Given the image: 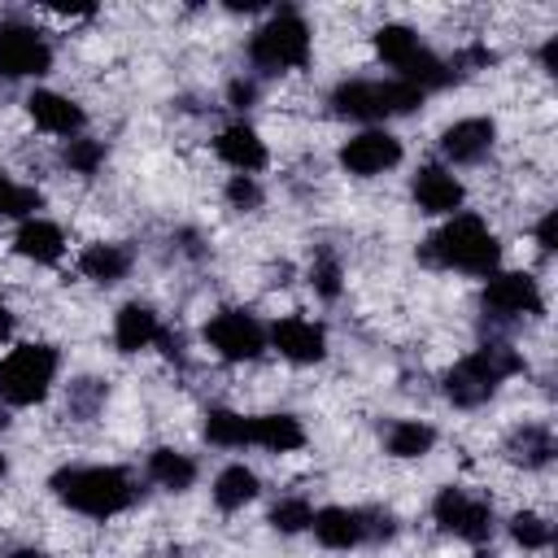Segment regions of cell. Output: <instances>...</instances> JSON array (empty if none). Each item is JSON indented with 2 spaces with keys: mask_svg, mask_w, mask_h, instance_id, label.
Segmentation results:
<instances>
[{
  "mask_svg": "<svg viewBox=\"0 0 558 558\" xmlns=\"http://www.w3.org/2000/svg\"><path fill=\"white\" fill-rule=\"evenodd\" d=\"M48 488L57 493V501H65L70 510L92 514V519L122 514L135 501V484L122 466H61L48 480Z\"/></svg>",
  "mask_w": 558,
  "mask_h": 558,
  "instance_id": "6da1fadb",
  "label": "cell"
},
{
  "mask_svg": "<svg viewBox=\"0 0 558 558\" xmlns=\"http://www.w3.org/2000/svg\"><path fill=\"white\" fill-rule=\"evenodd\" d=\"M423 262H432V266H453V270H466V275H497L501 244H497V235H493L475 214H453V218L423 244Z\"/></svg>",
  "mask_w": 558,
  "mask_h": 558,
  "instance_id": "7a4b0ae2",
  "label": "cell"
},
{
  "mask_svg": "<svg viewBox=\"0 0 558 558\" xmlns=\"http://www.w3.org/2000/svg\"><path fill=\"white\" fill-rule=\"evenodd\" d=\"M519 371H523V357L510 344H497V340L493 344H480V349H471L445 375V397L453 405H462V410H475V405H484L501 388V379H510Z\"/></svg>",
  "mask_w": 558,
  "mask_h": 558,
  "instance_id": "3957f363",
  "label": "cell"
},
{
  "mask_svg": "<svg viewBox=\"0 0 558 558\" xmlns=\"http://www.w3.org/2000/svg\"><path fill=\"white\" fill-rule=\"evenodd\" d=\"M423 105V92L405 78H344L331 92V109L340 118H357V122H379V118H397V113H414Z\"/></svg>",
  "mask_w": 558,
  "mask_h": 558,
  "instance_id": "277c9868",
  "label": "cell"
},
{
  "mask_svg": "<svg viewBox=\"0 0 558 558\" xmlns=\"http://www.w3.org/2000/svg\"><path fill=\"white\" fill-rule=\"evenodd\" d=\"M248 61L262 74H283L301 70L310 61V26L296 9H279L270 22H262L248 39Z\"/></svg>",
  "mask_w": 558,
  "mask_h": 558,
  "instance_id": "5b68a950",
  "label": "cell"
},
{
  "mask_svg": "<svg viewBox=\"0 0 558 558\" xmlns=\"http://www.w3.org/2000/svg\"><path fill=\"white\" fill-rule=\"evenodd\" d=\"M57 366H61V357L52 344H17L0 362V401H9V405L44 401L57 379Z\"/></svg>",
  "mask_w": 558,
  "mask_h": 558,
  "instance_id": "8992f818",
  "label": "cell"
},
{
  "mask_svg": "<svg viewBox=\"0 0 558 558\" xmlns=\"http://www.w3.org/2000/svg\"><path fill=\"white\" fill-rule=\"evenodd\" d=\"M432 514L445 532L471 541V545H484L493 536V506L484 497H471L466 488H440L436 501H432Z\"/></svg>",
  "mask_w": 558,
  "mask_h": 558,
  "instance_id": "52a82bcc",
  "label": "cell"
},
{
  "mask_svg": "<svg viewBox=\"0 0 558 558\" xmlns=\"http://www.w3.org/2000/svg\"><path fill=\"white\" fill-rule=\"evenodd\" d=\"M205 340L227 362H253L266 349V331L248 310H218L205 323Z\"/></svg>",
  "mask_w": 558,
  "mask_h": 558,
  "instance_id": "ba28073f",
  "label": "cell"
},
{
  "mask_svg": "<svg viewBox=\"0 0 558 558\" xmlns=\"http://www.w3.org/2000/svg\"><path fill=\"white\" fill-rule=\"evenodd\" d=\"M52 65V48L26 22H0V74L4 78H39Z\"/></svg>",
  "mask_w": 558,
  "mask_h": 558,
  "instance_id": "9c48e42d",
  "label": "cell"
},
{
  "mask_svg": "<svg viewBox=\"0 0 558 558\" xmlns=\"http://www.w3.org/2000/svg\"><path fill=\"white\" fill-rule=\"evenodd\" d=\"M484 314L497 318V323H514V318H527V314H541V288L532 275L523 270H501V275H488L484 283Z\"/></svg>",
  "mask_w": 558,
  "mask_h": 558,
  "instance_id": "30bf717a",
  "label": "cell"
},
{
  "mask_svg": "<svg viewBox=\"0 0 558 558\" xmlns=\"http://www.w3.org/2000/svg\"><path fill=\"white\" fill-rule=\"evenodd\" d=\"M397 161H401V140L388 135V131H375V126L340 144V166H344L349 174H357V179L384 174V170H392Z\"/></svg>",
  "mask_w": 558,
  "mask_h": 558,
  "instance_id": "8fae6325",
  "label": "cell"
},
{
  "mask_svg": "<svg viewBox=\"0 0 558 558\" xmlns=\"http://www.w3.org/2000/svg\"><path fill=\"white\" fill-rule=\"evenodd\" d=\"M270 344L288 357V362H296V366H310V362H318L323 353H327V336H323V327L318 323H310V318H279L275 327H270Z\"/></svg>",
  "mask_w": 558,
  "mask_h": 558,
  "instance_id": "7c38bea8",
  "label": "cell"
},
{
  "mask_svg": "<svg viewBox=\"0 0 558 558\" xmlns=\"http://www.w3.org/2000/svg\"><path fill=\"white\" fill-rule=\"evenodd\" d=\"M493 140H497L493 118H462V122L445 126L440 153H445L453 166H471V161H480V157L493 148Z\"/></svg>",
  "mask_w": 558,
  "mask_h": 558,
  "instance_id": "4fadbf2b",
  "label": "cell"
},
{
  "mask_svg": "<svg viewBox=\"0 0 558 558\" xmlns=\"http://www.w3.org/2000/svg\"><path fill=\"white\" fill-rule=\"evenodd\" d=\"M26 113L35 118V126L39 131H48V135H65V140H74L78 131H83V109L70 100V96H61V92H31L26 96Z\"/></svg>",
  "mask_w": 558,
  "mask_h": 558,
  "instance_id": "5bb4252c",
  "label": "cell"
},
{
  "mask_svg": "<svg viewBox=\"0 0 558 558\" xmlns=\"http://www.w3.org/2000/svg\"><path fill=\"white\" fill-rule=\"evenodd\" d=\"M214 148H218V157H222L235 174H257V170L270 161V153H266L262 135H257L253 126H244V122L222 126V131H218V140H214Z\"/></svg>",
  "mask_w": 558,
  "mask_h": 558,
  "instance_id": "9a60e30c",
  "label": "cell"
},
{
  "mask_svg": "<svg viewBox=\"0 0 558 558\" xmlns=\"http://www.w3.org/2000/svg\"><path fill=\"white\" fill-rule=\"evenodd\" d=\"M414 201L423 214H453L462 205V183L445 166H423L414 174Z\"/></svg>",
  "mask_w": 558,
  "mask_h": 558,
  "instance_id": "2e32d148",
  "label": "cell"
},
{
  "mask_svg": "<svg viewBox=\"0 0 558 558\" xmlns=\"http://www.w3.org/2000/svg\"><path fill=\"white\" fill-rule=\"evenodd\" d=\"M13 248H17V257H26V262L52 266V262H61V253H65V235H61V227L48 222V218H26V222L17 227V235H13Z\"/></svg>",
  "mask_w": 558,
  "mask_h": 558,
  "instance_id": "e0dca14e",
  "label": "cell"
},
{
  "mask_svg": "<svg viewBox=\"0 0 558 558\" xmlns=\"http://www.w3.org/2000/svg\"><path fill=\"white\" fill-rule=\"evenodd\" d=\"M310 527H314L318 545H327V549H353V545L366 541L362 510H349V506H323V510H314V523Z\"/></svg>",
  "mask_w": 558,
  "mask_h": 558,
  "instance_id": "ac0fdd59",
  "label": "cell"
},
{
  "mask_svg": "<svg viewBox=\"0 0 558 558\" xmlns=\"http://www.w3.org/2000/svg\"><path fill=\"white\" fill-rule=\"evenodd\" d=\"M501 453H506V462L536 471V466H545V462L554 458V432H549L545 423H519V427L506 436Z\"/></svg>",
  "mask_w": 558,
  "mask_h": 558,
  "instance_id": "d6986e66",
  "label": "cell"
},
{
  "mask_svg": "<svg viewBox=\"0 0 558 558\" xmlns=\"http://www.w3.org/2000/svg\"><path fill=\"white\" fill-rule=\"evenodd\" d=\"M248 445H262L270 453H292L305 445V427L296 414H257L248 418Z\"/></svg>",
  "mask_w": 558,
  "mask_h": 558,
  "instance_id": "ffe728a7",
  "label": "cell"
},
{
  "mask_svg": "<svg viewBox=\"0 0 558 558\" xmlns=\"http://www.w3.org/2000/svg\"><path fill=\"white\" fill-rule=\"evenodd\" d=\"M157 331H161L157 314H153L148 305H140V301H131V305H122V310L113 314V344H118L122 353L148 349V344L157 340Z\"/></svg>",
  "mask_w": 558,
  "mask_h": 558,
  "instance_id": "44dd1931",
  "label": "cell"
},
{
  "mask_svg": "<svg viewBox=\"0 0 558 558\" xmlns=\"http://www.w3.org/2000/svg\"><path fill=\"white\" fill-rule=\"evenodd\" d=\"M78 270H83V279L118 283V279H126V270H131V248H126V244H87V248L78 253Z\"/></svg>",
  "mask_w": 558,
  "mask_h": 558,
  "instance_id": "7402d4cb",
  "label": "cell"
},
{
  "mask_svg": "<svg viewBox=\"0 0 558 558\" xmlns=\"http://www.w3.org/2000/svg\"><path fill=\"white\" fill-rule=\"evenodd\" d=\"M432 445H436V427L423 423V418H397L384 432V449L392 458H423Z\"/></svg>",
  "mask_w": 558,
  "mask_h": 558,
  "instance_id": "603a6c76",
  "label": "cell"
},
{
  "mask_svg": "<svg viewBox=\"0 0 558 558\" xmlns=\"http://www.w3.org/2000/svg\"><path fill=\"white\" fill-rule=\"evenodd\" d=\"M148 475H153L161 488L183 493V488L196 484V462H192L187 453H179V449H153V453H148Z\"/></svg>",
  "mask_w": 558,
  "mask_h": 558,
  "instance_id": "cb8c5ba5",
  "label": "cell"
},
{
  "mask_svg": "<svg viewBox=\"0 0 558 558\" xmlns=\"http://www.w3.org/2000/svg\"><path fill=\"white\" fill-rule=\"evenodd\" d=\"M253 497H257V475H253L244 462L218 471V480H214V501H218V510H240V506H248Z\"/></svg>",
  "mask_w": 558,
  "mask_h": 558,
  "instance_id": "d4e9b609",
  "label": "cell"
},
{
  "mask_svg": "<svg viewBox=\"0 0 558 558\" xmlns=\"http://www.w3.org/2000/svg\"><path fill=\"white\" fill-rule=\"evenodd\" d=\"M375 52H379L392 70H405V65L423 52V44H418V35H414L410 26L388 22V26H379V31H375Z\"/></svg>",
  "mask_w": 558,
  "mask_h": 558,
  "instance_id": "484cf974",
  "label": "cell"
},
{
  "mask_svg": "<svg viewBox=\"0 0 558 558\" xmlns=\"http://www.w3.org/2000/svg\"><path fill=\"white\" fill-rule=\"evenodd\" d=\"M205 440L222 445V449H240V445H248V418L235 410H209L205 414Z\"/></svg>",
  "mask_w": 558,
  "mask_h": 558,
  "instance_id": "4316f807",
  "label": "cell"
},
{
  "mask_svg": "<svg viewBox=\"0 0 558 558\" xmlns=\"http://www.w3.org/2000/svg\"><path fill=\"white\" fill-rule=\"evenodd\" d=\"M44 205V196L35 192V187H22V183H13L9 174H0V218H35V209Z\"/></svg>",
  "mask_w": 558,
  "mask_h": 558,
  "instance_id": "83f0119b",
  "label": "cell"
},
{
  "mask_svg": "<svg viewBox=\"0 0 558 558\" xmlns=\"http://www.w3.org/2000/svg\"><path fill=\"white\" fill-rule=\"evenodd\" d=\"M61 161H65L74 174H96L100 161H105V144H100V140H87V135H74V140H65Z\"/></svg>",
  "mask_w": 558,
  "mask_h": 558,
  "instance_id": "f1b7e54d",
  "label": "cell"
},
{
  "mask_svg": "<svg viewBox=\"0 0 558 558\" xmlns=\"http://www.w3.org/2000/svg\"><path fill=\"white\" fill-rule=\"evenodd\" d=\"M100 405H105V384L100 379H74L70 384V397H65L70 418H96Z\"/></svg>",
  "mask_w": 558,
  "mask_h": 558,
  "instance_id": "f546056e",
  "label": "cell"
},
{
  "mask_svg": "<svg viewBox=\"0 0 558 558\" xmlns=\"http://www.w3.org/2000/svg\"><path fill=\"white\" fill-rule=\"evenodd\" d=\"M510 536H514V545H523V549H545V545L554 541V527H549L541 514L519 510V514L510 519Z\"/></svg>",
  "mask_w": 558,
  "mask_h": 558,
  "instance_id": "4dcf8cb0",
  "label": "cell"
},
{
  "mask_svg": "<svg viewBox=\"0 0 558 558\" xmlns=\"http://www.w3.org/2000/svg\"><path fill=\"white\" fill-rule=\"evenodd\" d=\"M270 523H275L279 532H305V527L314 523V510H310L305 497H283V501H275Z\"/></svg>",
  "mask_w": 558,
  "mask_h": 558,
  "instance_id": "1f68e13d",
  "label": "cell"
},
{
  "mask_svg": "<svg viewBox=\"0 0 558 558\" xmlns=\"http://www.w3.org/2000/svg\"><path fill=\"white\" fill-rule=\"evenodd\" d=\"M310 283H314V292H318V296H327V301H336V296H340V262H336L327 248L310 262Z\"/></svg>",
  "mask_w": 558,
  "mask_h": 558,
  "instance_id": "d6a6232c",
  "label": "cell"
},
{
  "mask_svg": "<svg viewBox=\"0 0 558 558\" xmlns=\"http://www.w3.org/2000/svg\"><path fill=\"white\" fill-rule=\"evenodd\" d=\"M227 201H231L235 209H257V205H262V187H257V179H253V174H231V183H227Z\"/></svg>",
  "mask_w": 558,
  "mask_h": 558,
  "instance_id": "836d02e7",
  "label": "cell"
},
{
  "mask_svg": "<svg viewBox=\"0 0 558 558\" xmlns=\"http://www.w3.org/2000/svg\"><path fill=\"white\" fill-rule=\"evenodd\" d=\"M362 532L366 541H388L397 532V519L388 510H362Z\"/></svg>",
  "mask_w": 558,
  "mask_h": 558,
  "instance_id": "e575fe53",
  "label": "cell"
},
{
  "mask_svg": "<svg viewBox=\"0 0 558 558\" xmlns=\"http://www.w3.org/2000/svg\"><path fill=\"white\" fill-rule=\"evenodd\" d=\"M227 100H231L235 109H248V105L257 100V83H253V78H235V83L227 87Z\"/></svg>",
  "mask_w": 558,
  "mask_h": 558,
  "instance_id": "d590c367",
  "label": "cell"
},
{
  "mask_svg": "<svg viewBox=\"0 0 558 558\" xmlns=\"http://www.w3.org/2000/svg\"><path fill=\"white\" fill-rule=\"evenodd\" d=\"M536 244H541L545 253H554V214H545V218L536 222Z\"/></svg>",
  "mask_w": 558,
  "mask_h": 558,
  "instance_id": "8d00e7d4",
  "label": "cell"
},
{
  "mask_svg": "<svg viewBox=\"0 0 558 558\" xmlns=\"http://www.w3.org/2000/svg\"><path fill=\"white\" fill-rule=\"evenodd\" d=\"M554 57H558V39L549 35L545 48H541V65H545V74H554Z\"/></svg>",
  "mask_w": 558,
  "mask_h": 558,
  "instance_id": "74e56055",
  "label": "cell"
},
{
  "mask_svg": "<svg viewBox=\"0 0 558 558\" xmlns=\"http://www.w3.org/2000/svg\"><path fill=\"white\" fill-rule=\"evenodd\" d=\"M9 331H13V314H9V305L0 301V340H9Z\"/></svg>",
  "mask_w": 558,
  "mask_h": 558,
  "instance_id": "f35d334b",
  "label": "cell"
},
{
  "mask_svg": "<svg viewBox=\"0 0 558 558\" xmlns=\"http://www.w3.org/2000/svg\"><path fill=\"white\" fill-rule=\"evenodd\" d=\"M9 558H48V554H44V549H35V545H22V549H13Z\"/></svg>",
  "mask_w": 558,
  "mask_h": 558,
  "instance_id": "ab89813d",
  "label": "cell"
},
{
  "mask_svg": "<svg viewBox=\"0 0 558 558\" xmlns=\"http://www.w3.org/2000/svg\"><path fill=\"white\" fill-rule=\"evenodd\" d=\"M471 558H497V554H488V549H480V554H471Z\"/></svg>",
  "mask_w": 558,
  "mask_h": 558,
  "instance_id": "60d3db41",
  "label": "cell"
},
{
  "mask_svg": "<svg viewBox=\"0 0 558 558\" xmlns=\"http://www.w3.org/2000/svg\"><path fill=\"white\" fill-rule=\"evenodd\" d=\"M4 471H9V462H4V453H0V475H4Z\"/></svg>",
  "mask_w": 558,
  "mask_h": 558,
  "instance_id": "b9f144b4",
  "label": "cell"
}]
</instances>
